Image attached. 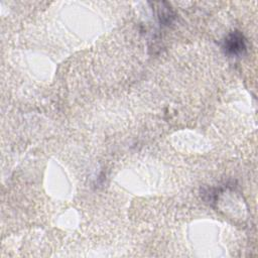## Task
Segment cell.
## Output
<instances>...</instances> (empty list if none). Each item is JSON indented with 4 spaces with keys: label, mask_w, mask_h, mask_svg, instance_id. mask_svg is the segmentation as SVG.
Instances as JSON below:
<instances>
[{
    "label": "cell",
    "mask_w": 258,
    "mask_h": 258,
    "mask_svg": "<svg viewBox=\"0 0 258 258\" xmlns=\"http://www.w3.org/2000/svg\"><path fill=\"white\" fill-rule=\"evenodd\" d=\"M246 39L240 31L229 33L223 41V49L230 56H239L246 51Z\"/></svg>",
    "instance_id": "cell-1"
}]
</instances>
